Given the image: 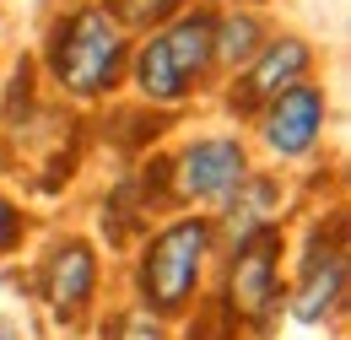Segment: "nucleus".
<instances>
[{
  "label": "nucleus",
  "instance_id": "nucleus-11",
  "mask_svg": "<svg viewBox=\"0 0 351 340\" xmlns=\"http://www.w3.org/2000/svg\"><path fill=\"white\" fill-rule=\"evenodd\" d=\"M232 195H238V200H232V238L260 232L265 221H270V216H265V206H270V195H276V189H270L265 178H254V173H249V178H243Z\"/></svg>",
  "mask_w": 351,
  "mask_h": 340
},
{
  "label": "nucleus",
  "instance_id": "nucleus-14",
  "mask_svg": "<svg viewBox=\"0 0 351 340\" xmlns=\"http://www.w3.org/2000/svg\"><path fill=\"white\" fill-rule=\"evenodd\" d=\"M0 340H22V330H16V324H11L5 313H0Z\"/></svg>",
  "mask_w": 351,
  "mask_h": 340
},
{
  "label": "nucleus",
  "instance_id": "nucleus-4",
  "mask_svg": "<svg viewBox=\"0 0 351 340\" xmlns=\"http://www.w3.org/2000/svg\"><path fill=\"white\" fill-rule=\"evenodd\" d=\"M341 302H346V227L335 216L330 232L319 227L313 243H308L303 276H298V292H292V313L303 324H324V319L341 313Z\"/></svg>",
  "mask_w": 351,
  "mask_h": 340
},
{
  "label": "nucleus",
  "instance_id": "nucleus-13",
  "mask_svg": "<svg viewBox=\"0 0 351 340\" xmlns=\"http://www.w3.org/2000/svg\"><path fill=\"white\" fill-rule=\"evenodd\" d=\"M119 340H162V330L152 313H130V319H119Z\"/></svg>",
  "mask_w": 351,
  "mask_h": 340
},
{
  "label": "nucleus",
  "instance_id": "nucleus-3",
  "mask_svg": "<svg viewBox=\"0 0 351 340\" xmlns=\"http://www.w3.org/2000/svg\"><path fill=\"white\" fill-rule=\"evenodd\" d=\"M206 254H211V221L206 216H184L173 227H162L146 254H141V302L146 313H184L195 287H200V270H206Z\"/></svg>",
  "mask_w": 351,
  "mask_h": 340
},
{
  "label": "nucleus",
  "instance_id": "nucleus-6",
  "mask_svg": "<svg viewBox=\"0 0 351 340\" xmlns=\"http://www.w3.org/2000/svg\"><path fill=\"white\" fill-rule=\"evenodd\" d=\"M308 71H313V49H308V38H298V33L265 38L260 54H254V60L238 71V82H232V108H238V114H254V108H265L276 92L308 82Z\"/></svg>",
  "mask_w": 351,
  "mask_h": 340
},
{
  "label": "nucleus",
  "instance_id": "nucleus-12",
  "mask_svg": "<svg viewBox=\"0 0 351 340\" xmlns=\"http://www.w3.org/2000/svg\"><path fill=\"white\" fill-rule=\"evenodd\" d=\"M16 243H22V216H16V206L0 195V254L16 249Z\"/></svg>",
  "mask_w": 351,
  "mask_h": 340
},
{
  "label": "nucleus",
  "instance_id": "nucleus-9",
  "mask_svg": "<svg viewBox=\"0 0 351 340\" xmlns=\"http://www.w3.org/2000/svg\"><path fill=\"white\" fill-rule=\"evenodd\" d=\"M92 281H97V259H92L87 243H60L54 259H49L44 270V292H49V308L65 319V324H76L82 319V308L92 302Z\"/></svg>",
  "mask_w": 351,
  "mask_h": 340
},
{
  "label": "nucleus",
  "instance_id": "nucleus-8",
  "mask_svg": "<svg viewBox=\"0 0 351 340\" xmlns=\"http://www.w3.org/2000/svg\"><path fill=\"white\" fill-rule=\"evenodd\" d=\"M276 259H281V227L265 221L260 232L238 238V254H232V313L243 319H265L276 308Z\"/></svg>",
  "mask_w": 351,
  "mask_h": 340
},
{
  "label": "nucleus",
  "instance_id": "nucleus-5",
  "mask_svg": "<svg viewBox=\"0 0 351 340\" xmlns=\"http://www.w3.org/2000/svg\"><path fill=\"white\" fill-rule=\"evenodd\" d=\"M243 178H249V151L238 135H200L173 162V184L189 200H227Z\"/></svg>",
  "mask_w": 351,
  "mask_h": 340
},
{
  "label": "nucleus",
  "instance_id": "nucleus-2",
  "mask_svg": "<svg viewBox=\"0 0 351 340\" xmlns=\"http://www.w3.org/2000/svg\"><path fill=\"white\" fill-rule=\"evenodd\" d=\"M211 65H217V54H211V11L206 5H195V11L184 5L173 22L152 27L130 54L135 92L146 103H162V108L195 97L200 82L211 76Z\"/></svg>",
  "mask_w": 351,
  "mask_h": 340
},
{
  "label": "nucleus",
  "instance_id": "nucleus-10",
  "mask_svg": "<svg viewBox=\"0 0 351 340\" xmlns=\"http://www.w3.org/2000/svg\"><path fill=\"white\" fill-rule=\"evenodd\" d=\"M265 38H270V33H265L260 11H249V5L211 11V54H217V65H227V71H243V65L260 54Z\"/></svg>",
  "mask_w": 351,
  "mask_h": 340
},
{
  "label": "nucleus",
  "instance_id": "nucleus-7",
  "mask_svg": "<svg viewBox=\"0 0 351 340\" xmlns=\"http://www.w3.org/2000/svg\"><path fill=\"white\" fill-rule=\"evenodd\" d=\"M324 86L298 82L287 92H276L270 103L260 108V130H265V146L276 157H308L324 135Z\"/></svg>",
  "mask_w": 351,
  "mask_h": 340
},
{
  "label": "nucleus",
  "instance_id": "nucleus-1",
  "mask_svg": "<svg viewBox=\"0 0 351 340\" xmlns=\"http://www.w3.org/2000/svg\"><path fill=\"white\" fill-rule=\"evenodd\" d=\"M44 65L65 97L92 103V97H108L119 86L125 65H130V38L103 0H82L49 27Z\"/></svg>",
  "mask_w": 351,
  "mask_h": 340
}]
</instances>
